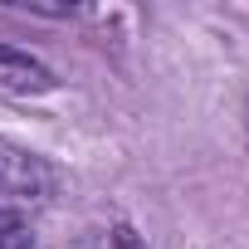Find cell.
<instances>
[{"instance_id": "6da1fadb", "label": "cell", "mask_w": 249, "mask_h": 249, "mask_svg": "<svg viewBox=\"0 0 249 249\" xmlns=\"http://www.w3.org/2000/svg\"><path fill=\"white\" fill-rule=\"evenodd\" d=\"M54 181L59 176L44 157L0 137V210H25L30 215L35 205H44L54 196Z\"/></svg>"}, {"instance_id": "7a4b0ae2", "label": "cell", "mask_w": 249, "mask_h": 249, "mask_svg": "<svg viewBox=\"0 0 249 249\" xmlns=\"http://www.w3.org/2000/svg\"><path fill=\"white\" fill-rule=\"evenodd\" d=\"M54 88V73L35 59V54H25V49H15V44H0V93H49Z\"/></svg>"}, {"instance_id": "277c9868", "label": "cell", "mask_w": 249, "mask_h": 249, "mask_svg": "<svg viewBox=\"0 0 249 249\" xmlns=\"http://www.w3.org/2000/svg\"><path fill=\"white\" fill-rule=\"evenodd\" d=\"M69 249H112V234H107V230H88V234H78Z\"/></svg>"}, {"instance_id": "3957f363", "label": "cell", "mask_w": 249, "mask_h": 249, "mask_svg": "<svg viewBox=\"0 0 249 249\" xmlns=\"http://www.w3.org/2000/svg\"><path fill=\"white\" fill-rule=\"evenodd\" d=\"M107 234H112V249H147V239H142L132 225H112Z\"/></svg>"}]
</instances>
